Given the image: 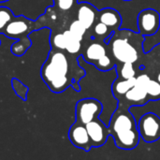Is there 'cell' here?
Here are the masks:
<instances>
[{"instance_id": "obj_15", "label": "cell", "mask_w": 160, "mask_h": 160, "mask_svg": "<svg viewBox=\"0 0 160 160\" xmlns=\"http://www.w3.org/2000/svg\"><path fill=\"white\" fill-rule=\"evenodd\" d=\"M64 35L67 40L66 52L70 55L78 54L82 50V40L78 39L68 29L64 31Z\"/></svg>"}, {"instance_id": "obj_21", "label": "cell", "mask_w": 160, "mask_h": 160, "mask_svg": "<svg viewBox=\"0 0 160 160\" xmlns=\"http://www.w3.org/2000/svg\"><path fill=\"white\" fill-rule=\"evenodd\" d=\"M68 30L80 40L83 39V37H84V35H85V33L87 31V29L84 27V25L78 20H75L70 23Z\"/></svg>"}, {"instance_id": "obj_22", "label": "cell", "mask_w": 160, "mask_h": 160, "mask_svg": "<svg viewBox=\"0 0 160 160\" xmlns=\"http://www.w3.org/2000/svg\"><path fill=\"white\" fill-rule=\"evenodd\" d=\"M14 15L7 7H0V33L3 32L8 23L13 19Z\"/></svg>"}, {"instance_id": "obj_16", "label": "cell", "mask_w": 160, "mask_h": 160, "mask_svg": "<svg viewBox=\"0 0 160 160\" xmlns=\"http://www.w3.org/2000/svg\"><path fill=\"white\" fill-rule=\"evenodd\" d=\"M112 32H114L112 29H111L108 25H106L105 23L101 22L100 21L95 22L94 27H93V36L97 38V39H104V42L107 44Z\"/></svg>"}, {"instance_id": "obj_12", "label": "cell", "mask_w": 160, "mask_h": 160, "mask_svg": "<svg viewBox=\"0 0 160 160\" xmlns=\"http://www.w3.org/2000/svg\"><path fill=\"white\" fill-rule=\"evenodd\" d=\"M98 19L101 22L108 25L113 31L118 30L122 23V17L120 13L116 9L112 8H106L98 11Z\"/></svg>"}, {"instance_id": "obj_11", "label": "cell", "mask_w": 160, "mask_h": 160, "mask_svg": "<svg viewBox=\"0 0 160 160\" xmlns=\"http://www.w3.org/2000/svg\"><path fill=\"white\" fill-rule=\"evenodd\" d=\"M106 54H108V52L105 45L99 41L95 40L86 47L82 56L85 62L95 66V64Z\"/></svg>"}, {"instance_id": "obj_1", "label": "cell", "mask_w": 160, "mask_h": 160, "mask_svg": "<svg viewBox=\"0 0 160 160\" xmlns=\"http://www.w3.org/2000/svg\"><path fill=\"white\" fill-rule=\"evenodd\" d=\"M69 57L65 51L52 49L47 60L41 67L40 75L49 89L59 94L69 86L75 87V79L71 76L72 70Z\"/></svg>"}, {"instance_id": "obj_7", "label": "cell", "mask_w": 160, "mask_h": 160, "mask_svg": "<svg viewBox=\"0 0 160 160\" xmlns=\"http://www.w3.org/2000/svg\"><path fill=\"white\" fill-rule=\"evenodd\" d=\"M35 27H37L35 22L26 19L24 16H14L13 19L5 27L2 34L8 38L19 39L27 37Z\"/></svg>"}, {"instance_id": "obj_18", "label": "cell", "mask_w": 160, "mask_h": 160, "mask_svg": "<svg viewBox=\"0 0 160 160\" xmlns=\"http://www.w3.org/2000/svg\"><path fill=\"white\" fill-rule=\"evenodd\" d=\"M50 43H51L52 49L66 52L67 40H66V37L64 35V32L63 33L52 34L51 38H50Z\"/></svg>"}, {"instance_id": "obj_13", "label": "cell", "mask_w": 160, "mask_h": 160, "mask_svg": "<svg viewBox=\"0 0 160 160\" xmlns=\"http://www.w3.org/2000/svg\"><path fill=\"white\" fill-rule=\"evenodd\" d=\"M124 98L126 102L129 103L130 105L142 106L148 101H150L146 87H143L139 84H135L131 89H129L124 96Z\"/></svg>"}, {"instance_id": "obj_2", "label": "cell", "mask_w": 160, "mask_h": 160, "mask_svg": "<svg viewBox=\"0 0 160 160\" xmlns=\"http://www.w3.org/2000/svg\"><path fill=\"white\" fill-rule=\"evenodd\" d=\"M108 126L110 135L118 148L132 150L137 147L141 136L135 117L128 108L118 109L112 115Z\"/></svg>"}, {"instance_id": "obj_25", "label": "cell", "mask_w": 160, "mask_h": 160, "mask_svg": "<svg viewBox=\"0 0 160 160\" xmlns=\"http://www.w3.org/2000/svg\"><path fill=\"white\" fill-rule=\"evenodd\" d=\"M150 77L147 74H141L138 77H136V84L142 85L143 87H146L148 82L150 81Z\"/></svg>"}, {"instance_id": "obj_23", "label": "cell", "mask_w": 160, "mask_h": 160, "mask_svg": "<svg viewBox=\"0 0 160 160\" xmlns=\"http://www.w3.org/2000/svg\"><path fill=\"white\" fill-rule=\"evenodd\" d=\"M135 76H136V71H135L133 63H130V62L123 63L121 69L119 70V78L129 79Z\"/></svg>"}, {"instance_id": "obj_5", "label": "cell", "mask_w": 160, "mask_h": 160, "mask_svg": "<svg viewBox=\"0 0 160 160\" xmlns=\"http://www.w3.org/2000/svg\"><path fill=\"white\" fill-rule=\"evenodd\" d=\"M137 125L140 136L144 142H155L160 139V117L156 113L143 114Z\"/></svg>"}, {"instance_id": "obj_3", "label": "cell", "mask_w": 160, "mask_h": 160, "mask_svg": "<svg viewBox=\"0 0 160 160\" xmlns=\"http://www.w3.org/2000/svg\"><path fill=\"white\" fill-rule=\"evenodd\" d=\"M128 30H123L124 36L122 38L121 33H119L118 30H116V33L114 31L112 34L107 43L111 47L113 58L122 64L126 62L134 63L139 58L138 50L131 42H129V38L128 37Z\"/></svg>"}, {"instance_id": "obj_28", "label": "cell", "mask_w": 160, "mask_h": 160, "mask_svg": "<svg viewBox=\"0 0 160 160\" xmlns=\"http://www.w3.org/2000/svg\"><path fill=\"white\" fill-rule=\"evenodd\" d=\"M158 49H159V53H160V44L158 45Z\"/></svg>"}, {"instance_id": "obj_27", "label": "cell", "mask_w": 160, "mask_h": 160, "mask_svg": "<svg viewBox=\"0 0 160 160\" xmlns=\"http://www.w3.org/2000/svg\"><path fill=\"white\" fill-rule=\"evenodd\" d=\"M8 0H0V3H4V2H7Z\"/></svg>"}, {"instance_id": "obj_29", "label": "cell", "mask_w": 160, "mask_h": 160, "mask_svg": "<svg viewBox=\"0 0 160 160\" xmlns=\"http://www.w3.org/2000/svg\"><path fill=\"white\" fill-rule=\"evenodd\" d=\"M123 1H131V0H123Z\"/></svg>"}, {"instance_id": "obj_20", "label": "cell", "mask_w": 160, "mask_h": 160, "mask_svg": "<svg viewBox=\"0 0 160 160\" xmlns=\"http://www.w3.org/2000/svg\"><path fill=\"white\" fill-rule=\"evenodd\" d=\"M146 91L150 100L156 101L160 99V82L157 80L150 79L146 85Z\"/></svg>"}, {"instance_id": "obj_17", "label": "cell", "mask_w": 160, "mask_h": 160, "mask_svg": "<svg viewBox=\"0 0 160 160\" xmlns=\"http://www.w3.org/2000/svg\"><path fill=\"white\" fill-rule=\"evenodd\" d=\"M31 43H32L31 39L28 38V36L22 38H19L18 41H16L11 46V52L16 56H22L30 48Z\"/></svg>"}, {"instance_id": "obj_24", "label": "cell", "mask_w": 160, "mask_h": 160, "mask_svg": "<svg viewBox=\"0 0 160 160\" xmlns=\"http://www.w3.org/2000/svg\"><path fill=\"white\" fill-rule=\"evenodd\" d=\"M54 7L60 11H69L78 5V0H53Z\"/></svg>"}, {"instance_id": "obj_4", "label": "cell", "mask_w": 160, "mask_h": 160, "mask_svg": "<svg viewBox=\"0 0 160 160\" xmlns=\"http://www.w3.org/2000/svg\"><path fill=\"white\" fill-rule=\"evenodd\" d=\"M103 111V106L96 98H82L79 100L75 108L76 122L86 125L99 117Z\"/></svg>"}, {"instance_id": "obj_9", "label": "cell", "mask_w": 160, "mask_h": 160, "mask_svg": "<svg viewBox=\"0 0 160 160\" xmlns=\"http://www.w3.org/2000/svg\"><path fill=\"white\" fill-rule=\"evenodd\" d=\"M68 139L75 147L82 149L85 152H89L92 148V143L85 125L75 122L68 130Z\"/></svg>"}, {"instance_id": "obj_10", "label": "cell", "mask_w": 160, "mask_h": 160, "mask_svg": "<svg viewBox=\"0 0 160 160\" xmlns=\"http://www.w3.org/2000/svg\"><path fill=\"white\" fill-rule=\"evenodd\" d=\"M98 15V10L91 4L83 2L78 5L77 20L80 21L88 30L93 27Z\"/></svg>"}, {"instance_id": "obj_6", "label": "cell", "mask_w": 160, "mask_h": 160, "mask_svg": "<svg viewBox=\"0 0 160 160\" xmlns=\"http://www.w3.org/2000/svg\"><path fill=\"white\" fill-rule=\"evenodd\" d=\"M137 23L138 30L142 37L154 36L160 27L159 12L154 8H145L139 13Z\"/></svg>"}, {"instance_id": "obj_26", "label": "cell", "mask_w": 160, "mask_h": 160, "mask_svg": "<svg viewBox=\"0 0 160 160\" xmlns=\"http://www.w3.org/2000/svg\"><path fill=\"white\" fill-rule=\"evenodd\" d=\"M157 81L160 82V72L158 73V76H157Z\"/></svg>"}, {"instance_id": "obj_14", "label": "cell", "mask_w": 160, "mask_h": 160, "mask_svg": "<svg viewBox=\"0 0 160 160\" xmlns=\"http://www.w3.org/2000/svg\"><path fill=\"white\" fill-rule=\"evenodd\" d=\"M136 84V76L129 79L120 78L112 83V93L116 98L124 97L127 92Z\"/></svg>"}, {"instance_id": "obj_19", "label": "cell", "mask_w": 160, "mask_h": 160, "mask_svg": "<svg viewBox=\"0 0 160 160\" xmlns=\"http://www.w3.org/2000/svg\"><path fill=\"white\" fill-rule=\"evenodd\" d=\"M11 86H12V89L15 92V94L20 98H22L23 101H25L26 98H27L28 87L23 82H22L20 80H18L17 78H13L11 80Z\"/></svg>"}, {"instance_id": "obj_8", "label": "cell", "mask_w": 160, "mask_h": 160, "mask_svg": "<svg viewBox=\"0 0 160 160\" xmlns=\"http://www.w3.org/2000/svg\"><path fill=\"white\" fill-rule=\"evenodd\" d=\"M88 131L92 147L103 146L110 136L109 127L99 118H97L85 125Z\"/></svg>"}]
</instances>
